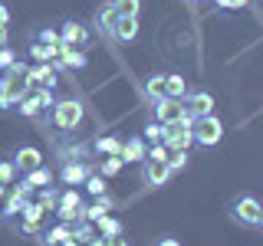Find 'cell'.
<instances>
[{
  "instance_id": "1",
  "label": "cell",
  "mask_w": 263,
  "mask_h": 246,
  "mask_svg": "<svg viewBox=\"0 0 263 246\" xmlns=\"http://www.w3.org/2000/svg\"><path fill=\"white\" fill-rule=\"evenodd\" d=\"M46 115H49V128H56L60 135H72V131L86 121V105H82V98H76V95H63V98L53 102V109Z\"/></svg>"
},
{
  "instance_id": "2",
  "label": "cell",
  "mask_w": 263,
  "mask_h": 246,
  "mask_svg": "<svg viewBox=\"0 0 263 246\" xmlns=\"http://www.w3.org/2000/svg\"><path fill=\"white\" fill-rule=\"evenodd\" d=\"M27 63H13L10 69L0 72V112H13L20 95L27 92Z\"/></svg>"
},
{
  "instance_id": "3",
  "label": "cell",
  "mask_w": 263,
  "mask_h": 246,
  "mask_svg": "<svg viewBox=\"0 0 263 246\" xmlns=\"http://www.w3.org/2000/svg\"><path fill=\"white\" fill-rule=\"evenodd\" d=\"M224 121L217 118V115H204V118H194L191 125V135H194V145L201 148H217L220 141H224Z\"/></svg>"
},
{
  "instance_id": "4",
  "label": "cell",
  "mask_w": 263,
  "mask_h": 246,
  "mask_svg": "<svg viewBox=\"0 0 263 246\" xmlns=\"http://www.w3.org/2000/svg\"><path fill=\"white\" fill-rule=\"evenodd\" d=\"M148 112H152V121H161V125H175V121H181V118H184L187 105H184V98L158 95V98H152Z\"/></svg>"
},
{
  "instance_id": "5",
  "label": "cell",
  "mask_w": 263,
  "mask_h": 246,
  "mask_svg": "<svg viewBox=\"0 0 263 246\" xmlns=\"http://www.w3.org/2000/svg\"><path fill=\"white\" fill-rule=\"evenodd\" d=\"M227 217L234 220L237 227H257V217H260V200L253 194H240V197H234L230 200V207H227Z\"/></svg>"
},
{
  "instance_id": "6",
  "label": "cell",
  "mask_w": 263,
  "mask_h": 246,
  "mask_svg": "<svg viewBox=\"0 0 263 246\" xmlns=\"http://www.w3.org/2000/svg\"><path fill=\"white\" fill-rule=\"evenodd\" d=\"M161 145L168 151H191L194 145V135H191V125L187 121H175V125H164V138Z\"/></svg>"
},
{
  "instance_id": "7",
  "label": "cell",
  "mask_w": 263,
  "mask_h": 246,
  "mask_svg": "<svg viewBox=\"0 0 263 246\" xmlns=\"http://www.w3.org/2000/svg\"><path fill=\"white\" fill-rule=\"evenodd\" d=\"M60 39L66 46L86 49L92 43V30H89V23H82V20H66V23H60Z\"/></svg>"
},
{
  "instance_id": "8",
  "label": "cell",
  "mask_w": 263,
  "mask_h": 246,
  "mask_svg": "<svg viewBox=\"0 0 263 246\" xmlns=\"http://www.w3.org/2000/svg\"><path fill=\"white\" fill-rule=\"evenodd\" d=\"M10 161H13L16 174H27V171H33V168L43 164V151H40L36 145H16L13 154H10Z\"/></svg>"
},
{
  "instance_id": "9",
  "label": "cell",
  "mask_w": 263,
  "mask_h": 246,
  "mask_svg": "<svg viewBox=\"0 0 263 246\" xmlns=\"http://www.w3.org/2000/svg\"><path fill=\"white\" fill-rule=\"evenodd\" d=\"M92 174V164L89 161H66L60 164V184L66 187H82V180Z\"/></svg>"
},
{
  "instance_id": "10",
  "label": "cell",
  "mask_w": 263,
  "mask_h": 246,
  "mask_svg": "<svg viewBox=\"0 0 263 246\" xmlns=\"http://www.w3.org/2000/svg\"><path fill=\"white\" fill-rule=\"evenodd\" d=\"M36 86L56 89V66L53 63H36V66H30V69H27V92H30V89H36Z\"/></svg>"
},
{
  "instance_id": "11",
  "label": "cell",
  "mask_w": 263,
  "mask_h": 246,
  "mask_svg": "<svg viewBox=\"0 0 263 246\" xmlns=\"http://www.w3.org/2000/svg\"><path fill=\"white\" fill-rule=\"evenodd\" d=\"M184 105H187V112L194 115V118H204V115H214V95L208 92V89H191V92L184 95Z\"/></svg>"
},
{
  "instance_id": "12",
  "label": "cell",
  "mask_w": 263,
  "mask_h": 246,
  "mask_svg": "<svg viewBox=\"0 0 263 246\" xmlns=\"http://www.w3.org/2000/svg\"><path fill=\"white\" fill-rule=\"evenodd\" d=\"M122 164H142L148 158V141L142 135H132V138H122V151H119Z\"/></svg>"
},
{
  "instance_id": "13",
  "label": "cell",
  "mask_w": 263,
  "mask_h": 246,
  "mask_svg": "<svg viewBox=\"0 0 263 246\" xmlns=\"http://www.w3.org/2000/svg\"><path fill=\"white\" fill-rule=\"evenodd\" d=\"M171 177H175V174L168 171V164H164V161H142V184H148V187H164Z\"/></svg>"
},
{
  "instance_id": "14",
  "label": "cell",
  "mask_w": 263,
  "mask_h": 246,
  "mask_svg": "<svg viewBox=\"0 0 263 246\" xmlns=\"http://www.w3.org/2000/svg\"><path fill=\"white\" fill-rule=\"evenodd\" d=\"M115 23H119V10L112 7V0H109V4H99V7H96V13H92V27L102 33V36H109V39H112Z\"/></svg>"
},
{
  "instance_id": "15",
  "label": "cell",
  "mask_w": 263,
  "mask_h": 246,
  "mask_svg": "<svg viewBox=\"0 0 263 246\" xmlns=\"http://www.w3.org/2000/svg\"><path fill=\"white\" fill-rule=\"evenodd\" d=\"M138 16H119V23H115V30H112V39L115 43H135L138 39Z\"/></svg>"
},
{
  "instance_id": "16",
  "label": "cell",
  "mask_w": 263,
  "mask_h": 246,
  "mask_svg": "<svg viewBox=\"0 0 263 246\" xmlns=\"http://www.w3.org/2000/svg\"><path fill=\"white\" fill-rule=\"evenodd\" d=\"M53 66H56V69H86L89 56L82 53V49H76V46H66L60 59H53Z\"/></svg>"
},
{
  "instance_id": "17",
  "label": "cell",
  "mask_w": 263,
  "mask_h": 246,
  "mask_svg": "<svg viewBox=\"0 0 263 246\" xmlns=\"http://www.w3.org/2000/svg\"><path fill=\"white\" fill-rule=\"evenodd\" d=\"M13 112L20 115V118H30V121H36L40 115H43V109H40V98H36V92H33V89H30V92H23Z\"/></svg>"
},
{
  "instance_id": "18",
  "label": "cell",
  "mask_w": 263,
  "mask_h": 246,
  "mask_svg": "<svg viewBox=\"0 0 263 246\" xmlns=\"http://www.w3.org/2000/svg\"><path fill=\"white\" fill-rule=\"evenodd\" d=\"M89 151H92V148H89V145H79V141L60 145V148H56V161H60V164H66V161H86Z\"/></svg>"
},
{
  "instance_id": "19",
  "label": "cell",
  "mask_w": 263,
  "mask_h": 246,
  "mask_svg": "<svg viewBox=\"0 0 263 246\" xmlns=\"http://www.w3.org/2000/svg\"><path fill=\"white\" fill-rule=\"evenodd\" d=\"M89 148H92L99 158H109V154H119L122 151V138L119 135H99Z\"/></svg>"
},
{
  "instance_id": "20",
  "label": "cell",
  "mask_w": 263,
  "mask_h": 246,
  "mask_svg": "<svg viewBox=\"0 0 263 246\" xmlns=\"http://www.w3.org/2000/svg\"><path fill=\"white\" fill-rule=\"evenodd\" d=\"M191 89H187V79L181 72H164V95L171 98H184Z\"/></svg>"
},
{
  "instance_id": "21",
  "label": "cell",
  "mask_w": 263,
  "mask_h": 246,
  "mask_svg": "<svg viewBox=\"0 0 263 246\" xmlns=\"http://www.w3.org/2000/svg\"><path fill=\"white\" fill-rule=\"evenodd\" d=\"M69 236H72V227L69 223H56V227H46L40 240H43V246H60V243L69 240Z\"/></svg>"
},
{
  "instance_id": "22",
  "label": "cell",
  "mask_w": 263,
  "mask_h": 246,
  "mask_svg": "<svg viewBox=\"0 0 263 246\" xmlns=\"http://www.w3.org/2000/svg\"><path fill=\"white\" fill-rule=\"evenodd\" d=\"M23 180L33 187V191H40V187H49L53 184V168H46V164H40V168H33L23 174Z\"/></svg>"
},
{
  "instance_id": "23",
  "label": "cell",
  "mask_w": 263,
  "mask_h": 246,
  "mask_svg": "<svg viewBox=\"0 0 263 246\" xmlns=\"http://www.w3.org/2000/svg\"><path fill=\"white\" fill-rule=\"evenodd\" d=\"M96 230H99V236H119V233H125V223L119 217H112V213H105V217L96 220Z\"/></svg>"
},
{
  "instance_id": "24",
  "label": "cell",
  "mask_w": 263,
  "mask_h": 246,
  "mask_svg": "<svg viewBox=\"0 0 263 246\" xmlns=\"http://www.w3.org/2000/svg\"><path fill=\"white\" fill-rule=\"evenodd\" d=\"M112 207H115V200H112L109 194L96 197V203H92V207H86V220H92V223H96V220H99V217H105V213H109Z\"/></svg>"
},
{
  "instance_id": "25",
  "label": "cell",
  "mask_w": 263,
  "mask_h": 246,
  "mask_svg": "<svg viewBox=\"0 0 263 246\" xmlns=\"http://www.w3.org/2000/svg\"><path fill=\"white\" fill-rule=\"evenodd\" d=\"M72 227V240L76 243H89L96 236V223L92 220H79V223H69Z\"/></svg>"
},
{
  "instance_id": "26",
  "label": "cell",
  "mask_w": 263,
  "mask_h": 246,
  "mask_svg": "<svg viewBox=\"0 0 263 246\" xmlns=\"http://www.w3.org/2000/svg\"><path fill=\"white\" fill-rule=\"evenodd\" d=\"M40 207H43V210H56V203H60V187H53V184H49V187H40Z\"/></svg>"
},
{
  "instance_id": "27",
  "label": "cell",
  "mask_w": 263,
  "mask_h": 246,
  "mask_svg": "<svg viewBox=\"0 0 263 246\" xmlns=\"http://www.w3.org/2000/svg\"><path fill=\"white\" fill-rule=\"evenodd\" d=\"M145 92H148V98L164 95V72H152V76L145 79Z\"/></svg>"
},
{
  "instance_id": "28",
  "label": "cell",
  "mask_w": 263,
  "mask_h": 246,
  "mask_svg": "<svg viewBox=\"0 0 263 246\" xmlns=\"http://www.w3.org/2000/svg\"><path fill=\"white\" fill-rule=\"evenodd\" d=\"M82 187H86V191L92 194V197H102V194H109V191H105V177L99 174V171H92V174H89L86 180H82Z\"/></svg>"
},
{
  "instance_id": "29",
  "label": "cell",
  "mask_w": 263,
  "mask_h": 246,
  "mask_svg": "<svg viewBox=\"0 0 263 246\" xmlns=\"http://www.w3.org/2000/svg\"><path fill=\"white\" fill-rule=\"evenodd\" d=\"M119 171H122V158H119V154H109V158H102V164H99V174H102L105 180L115 177Z\"/></svg>"
},
{
  "instance_id": "30",
  "label": "cell",
  "mask_w": 263,
  "mask_h": 246,
  "mask_svg": "<svg viewBox=\"0 0 263 246\" xmlns=\"http://www.w3.org/2000/svg\"><path fill=\"white\" fill-rule=\"evenodd\" d=\"M112 7L119 10V16H138L142 13V0H112Z\"/></svg>"
},
{
  "instance_id": "31",
  "label": "cell",
  "mask_w": 263,
  "mask_h": 246,
  "mask_svg": "<svg viewBox=\"0 0 263 246\" xmlns=\"http://www.w3.org/2000/svg\"><path fill=\"white\" fill-rule=\"evenodd\" d=\"M142 138H145L148 145L161 141V138H164V125H161V121H152V118H148V125L142 128Z\"/></svg>"
},
{
  "instance_id": "32",
  "label": "cell",
  "mask_w": 263,
  "mask_h": 246,
  "mask_svg": "<svg viewBox=\"0 0 263 246\" xmlns=\"http://www.w3.org/2000/svg\"><path fill=\"white\" fill-rule=\"evenodd\" d=\"M43 207H40L36 200H27L23 203V210H20V220H33V223H40V220H43Z\"/></svg>"
},
{
  "instance_id": "33",
  "label": "cell",
  "mask_w": 263,
  "mask_h": 246,
  "mask_svg": "<svg viewBox=\"0 0 263 246\" xmlns=\"http://www.w3.org/2000/svg\"><path fill=\"white\" fill-rule=\"evenodd\" d=\"M164 164H168V171H171V174H181V171L187 168V151H171Z\"/></svg>"
},
{
  "instance_id": "34",
  "label": "cell",
  "mask_w": 263,
  "mask_h": 246,
  "mask_svg": "<svg viewBox=\"0 0 263 246\" xmlns=\"http://www.w3.org/2000/svg\"><path fill=\"white\" fill-rule=\"evenodd\" d=\"M33 92H36V98H40V109H43V112H49V109H53V102H56V92H53V89H43V86H36Z\"/></svg>"
},
{
  "instance_id": "35",
  "label": "cell",
  "mask_w": 263,
  "mask_h": 246,
  "mask_svg": "<svg viewBox=\"0 0 263 246\" xmlns=\"http://www.w3.org/2000/svg\"><path fill=\"white\" fill-rule=\"evenodd\" d=\"M13 177H16L13 161L10 158H0V184H13Z\"/></svg>"
},
{
  "instance_id": "36",
  "label": "cell",
  "mask_w": 263,
  "mask_h": 246,
  "mask_svg": "<svg viewBox=\"0 0 263 246\" xmlns=\"http://www.w3.org/2000/svg\"><path fill=\"white\" fill-rule=\"evenodd\" d=\"M13 63H20V56L13 53V46H0V72H4V69H10Z\"/></svg>"
},
{
  "instance_id": "37",
  "label": "cell",
  "mask_w": 263,
  "mask_h": 246,
  "mask_svg": "<svg viewBox=\"0 0 263 246\" xmlns=\"http://www.w3.org/2000/svg\"><path fill=\"white\" fill-rule=\"evenodd\" d=\"M168 154H171L168 148H164L161 141H155V145H148V158L145 161H168Z\"/></svg>"
},
{
  "instance_id": "38",
  "label": "cell",
  "mask_w": 263,
  "mask_h": 246,
  "mask_svg": "<svg viewBox=\"0 0 263 246\" xmlns=\"http://www.w3.org/2000/svg\"><path fill=\"white\" fill-rule=\"evenodd\" d=\"M36 39H40V43H46V46H56V43H63V39H60V30H53V27L40 30V33H36Z\"/></svg>"
},
{
  "instance_id": "39",
  "label": "cell",
  "mask_w": 263,
  "mask_h": 246,
  "mask_svg": "<svg viewBox=\"0 0 263 246\" xmlns=\"http://www.w3.org/2000/svg\"><path fill=\"white\" fill-rule=\"evenodd\" d=\"M214 7L217 10H243V7H250V0H214Z\"/></svg>"
},
{
  "instance_id": "40",
  "label": "cell",
  "mask_w": 263,
  "mask_h": 246,
  "mask_svg": "<svg viewBox=\"0 0 263 246\" xmlns=\"http://www.w3.org/2000/svg\"><path fill=\"white\" fill-rule=\"evenodd\" d=\"M20 233H43V227H40V223H33V220H20Z\"/></svg>"
},
{
  "instance_id": "41",
  "label": "cell",
  "mask_w": 263,
  "mask_h": 246,
  "mask_svg": "<svg viewBox=\"0 0 263 246\" xmlns=\"http://www.w3.org/2000/svg\"><path fill=\"white\" fill-rule=\"evenodd\" d=\"M105 246H128V240H125V236H105Z\"/></svg>"
},
{
  "instance_id": "42",
  "label": "cell",
  "mask_w": 263,
  "mask_h": 246,
  "mask_svg": "<svg viewBox=\"0 0 263 246\" xmlns=\"http://www.w3.org/2000/svg\"><path fill=\"white\" fill-rule=\"evenodd\" d=\"M155 246H184V243H181L178 236H161V240L155 243Z\"/></svg>"
},
{
  "instance_id": "43",
  "label": "cell",
  "mask_w": 263,
  "mask_h": 246,
  "mask_svg": "<svg viewBox=\"0 0 263 246\" xmlns=\"http://www.w3.org/2000/svg\"><path fill=\"white\" fill-rule=\"evenodd\" d=\"M7 23H10V7L0 4V27H7Z\"/></svg>"
},
{
  "instance_id": "44",
  "label": "cell",
  "mask_w": 263,
  "mask_h": 246,
  "mask_svg": "<svg viewBox=\"0 0 263 246\" xmlns=\"http://www.w3.org/2000/svg\"><path fill=\"white\" fill-rule=\"evenodd\" d=\"M82 246H105V236H92V240L82 243Z\"/></svg>"
},
{
  "instance_id": "45",
  "label": "cell",
  "mask_w": 263,
  "mask_h": 246,
  "mask_svg": "<svg viewBox=\"0 0 263 246\" xmlns=\"http://www.w3.org/2000/svg\"><path fill=\"white\" fill-rule=\"evenodd\" d=\"M253 230H263V203H260V217H257V227Z\"/></svg>"
},
{
  "instance_id": "46",
  "label": "cell",
  "mask_w": 263,
  "mask_h": 246,
  "mask_svg": "<svg viewBox=\"0 0 263 246\" xmlns=\"http://www.w3.org/2000/svg\"><path fill=\"white\" fill-rule=\"evenodd\" d=\"M60 246H82V243H76V240L69 236V240H66V243H60Z\"/></svg>"
},
{
  "instance_id": "47",
  "label": "cell",
  "mask_w": 263,
  "mask_h": 246,
  "mask_svg": "<svg viewBox=\"0 0 263 246\" xmlns=\"http://www.w3.org/2000/svg\"><path fill=\"white\" fill-rule=\"evenodd\" d=\"M4 197H7V184H0V200H4Z\"/></svg>"
},
{
  "instance_id": "48",
  "label": "cell",
  "mask_w": 263,
  "mask_h": 246,
  "mask_svg": "<svg viewBox=\"0 0 263 246\" xmlns=\"http://www.w3.org/2000/svg\"><path fill=\"white\" fill-rule=\"evenodd\" d=\"M187 4H201V0H187Z\"/></svg>"
}]
</instances>
